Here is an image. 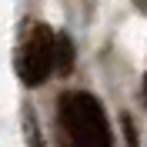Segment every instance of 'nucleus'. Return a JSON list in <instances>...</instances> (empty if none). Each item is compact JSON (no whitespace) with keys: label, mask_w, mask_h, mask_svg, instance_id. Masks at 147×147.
<instances>
[{"label":"nucleus","mask_w":147,"mask_h":147,"mask_svg":"<svg viewBox=\"0 0 147 147\" xmlns=\"http://www.w3.org/2000/svg\"><path fill=\"white\" fill-rule=\"evenodd\" d=\"M60 124L80 147H114L107 120H104V107L84 90L60 97Z\"/></svg>","instance_id":"obj_1"},{"label":"nucleus","mask_w":147,"mask_h":147,"mask_svg":"<svg viewBox=\"0 0 147 147\" xmlns=\"http://www.w3.org/2000/svg\"><path fill=\"white\" fill-rule=\"evenodd\" d=\"M50 70H54V34L47 27H37L24 47V57H20V77L30 87H37L47 80Z\"/></svg>","instance_id":"obj_2"},{"label":"nucleus","mask_w":147,"mask_h":147,"mask_svg":"<svg viewBox=\"0 0 147 147\" xmlns=\"http://www.w3.org/2000/svg\"><path fill=\"white\" fill-rule=\"evenodd\" d=\"M54 70L60 74V77H67V74L74 70V40L67 34L54 37Z\"/></svg>","instance_id":"obj_3"},{"label":"nucleus","mask_w":147,"mask_h":147,"mask_svg":"<svg viewBox=\"0 0 147 147\" xmlns=\"http://www.w3.org/2000/svg\"><path fill=\"white\" fill-rule=\"evenodd\" d=\"M120 124H124V137H127V147H137V134H134V120L124 114L120 117Z\"/></svg>","instance_id":"obj_4"},{"label":"nucleus","mask_w":147,"mask_h":147,"mask_svg":"<svg viewBox=\"0 0 147 147\" xmlns=\"http://www.w3.org/2000/svg\"><path fill=\"white\" fill-rule=\"evenodd\" d=\"M27 137H30V147H40V134H37L34 114H27Z\"/></svg>","instance_id":"obj_5"},{"label":"nucleus","mask_w":147,"mask_h":147,"mask_svg":"<svg viewBox=\"0 0 147 147\" xmlns=\"http://www.w3.org/2000/svg\"><path fill=\"white\" fill-rule=\"evenodd\" d=\"M144 97H147V77H144Z\"/></svg>","instance_id":"obj_6"},{"label":"nucleus","mask_w":147,"mask_h":147,"mask_svg":"<svg viewBox=\"0 0 147 147\" xmlns=\"http://www.w3.org/2000/svg\"><path fill=\"white\" fill-rule=\"evenodd\" d=\"M67 147H80V144H67Z\"/></svg>","instance_id":"obj_7"}]
</instances>
